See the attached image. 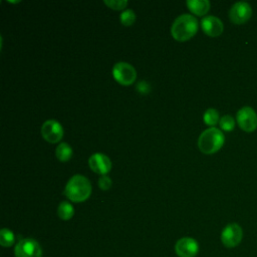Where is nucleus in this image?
<instances>
[{
    "instance_id": "obj_1",
    "label": "nucleus",
    "mask_w": 257,
    "mask_h": 257,
    "mask_svg": "<svg viewBox=\"0 0 257 257\" xmlns=\"http://www.w3.org/2000/svg\"><path fill=\"white\" fill-rule=\"evenodd\" d=\"M198 20L191 14H182L172 24L171 33L177 41H187L198 31Z\"/></svg>"
},
{
    "instance_id": "obj_2",
    "label": "nucleus",
    "mask_w": 257,
    "mask_h": 257,
    "mask_svg": "<svg viewBox=\"0 0 257 257\" xmlns=\"http://www.w3.org/2000/svg\"><path fill=\"white\" fill-rule=\"evenodd\" d=\"M63 193L72 202H83L91 194L90 182L82 175H74L67 182Z\"/></svg>"
},
{
    "instance_id": "obj_3",
    "label": "nucleus",
    "mask_w": 257,
    "mask_h": 257,
    "mask_svg": "<svg viewBox=\"0 0 257 257\" xmlns=\"http://www.w3.org/2000/svg\"><path fill=\"white\" fill-rule=\"evenodd\" d=\"M225 137L221 130L210 127L205 130L198 139L199 150L206 155L217 153L224 145Z\"/></svg>"
},
{
    "instance_id": "obj_4",
    "label": "nucleus",
    "mask_w": 257,
    "mask_h": 257,
    "mask_svg": "<svg viewBox=\"0 0 257 257\" xmlns=\"http://www.w3.org/2000/svg\"><path fill=\"white\" fill-rule=\"evenodd\" d=\"M112 75L118 83L122 85H130L135 82L137 78V71L130 63L120 61L114 64L112 68Z\"/></svg>"
},
{
    "instance_id": "obj_5",
    "label": "nucleus",
    "mask_w": 257,
    "mask_h": 257,
    "mask_svg": "<svg viewBox=\"0 0 257 257\" xmlns=\"http://www.w3.org/2000/svg\"><path fill=\"white\" fill-rule=\"evenodd\" d=\"M236 120L239 127L247 133L254 132L257 128V113L250 106H243L237 111Z\"/></svg>"
},
{
    "instance_id": "obj_6",
    "label": "nucleus",
    "mask_w": 257,
    "mask_h": 257,
    "mask_svg": "<svg viewBox=\"0 0 257 257\" xmlns=\"http://www.w3.org/2000/svg\"><path fill=\"white\" fill-rule=\"evenodd\" d=\"M14 254L15 257H41L42 249L36 240L26 238L16 244Z\"/></svg>"
},
{
    "instance_id": "obj_7",
    "label": "nucleus",
    "mask_w": 257,
    "mask_h": 257,
    "mask_svg": "<svg viewBox=\"0 0 257 257\" xmlns=\"http://www.w3.org/2000/svg\"><path fill=\"white\" fill-rule=\"evenodd\" d=\"M252 15V7L245 1L236 2L229 10V18L232 23L241 25L246 23Z\"/></svg>"
},
{
    "instance_id": "obj_8",
    "label": "nucleus",
    "mask_w": 257,
    "mask_h": 257,
    "mask_svg": "<svg viewBox=\"0 0 257 257\" xmlns=\"http://www.w3.org/2000/svg\"><path fill=\"white\" fill-rule=\"evenodd\" d=\"M243 238V230L237 223L228 224L221 233V241L228 248H234L240 244Z\"/></svg>"
},
{
    "instance_id": "obj_9",
    "label": "nucleus",
    "mask_w": 257,
    "mask_h": 257,
    "mask_svg": "<svg viewBox=\"0 0 257 257\" xmlns=\"http://www.w3.org/2000/svg\"><path fill=\"white\" fill-rule=\"evenodd\" d=\"M41 135L45 141L51 144L59 142L63 137V128L61 124L55 119H48L44 121L41 126Z\"/></svg>"
},
{
    "instance_id": "obj_10",
    "label": "nucleus",
    "mask_w": 257,
    "mask_h": 257,
    "mask_svg": "<svg viewBox=\"0 0 257 257\" xmlns=\"http://www.w3.org/2000/svg\"><path fill=\"white\" fill-rule=\"evenodd\" d=\"M198 251V242L190 237L181 238L175 245V252L179 257H195Z\"/></svg>"
},
{
    "instance_id": "obj_11",
    "label": "nucleus",
    "mask_w": 257,
    "mask_h": 257,
    "mask_svg": "<svg viewBox=\"0 0 257 257\" xmlns=\"http://www.w3.org/2000/svg\"><path fill=\"white\" fill-rule=\"evenodd\" d=\"M88 165L94 173L102 176L107 174L111 169V162L109 158L100 153L93 154L88 160Z\"/></svg>"
},
{
    "instance_id": "obj_12",
    "label": "nucleus",
    "mask_w": 257,
    "mask_h": 257,
    "mask_svg": "<svg viewBox=\"0 0 257 257\" xmlns=\"http://www.w3.org/2000/svg\"><path fill=\"white\" fill-rule=\"evenodd\" d=\"M201 27L205 32V34L211 37H216L221 35L224 30L223 22L218 17L213 15L205 16L201 20Z\"/></svg>"
},
{
    "instance_id": "obj_13",
    "label": "nucleus",
    "mask_w": 257,
    "mask_h": 257,
    "mask_svg": "<svg viewBox=\"0 0 257 257\" xmlns=\"http://www.w3.org/2000/svg\"><path fill=\"white\" fill-rule=\"evenodd\" d=\"M186 4L189 10L197 16L207 14L210 9V2L208 0H188Z\"/></svg>"
},
{
    "instance_id": "obj_14",
    "label": "nucleus",
    "mask_w": 257,
    "mask_h": 257,
    "mask_svg": "<svg viewBox=\"0 0 257 257\" xmlns=\"http://www.w3.org/2000/svg\"><path fill=\"white\" fill-rule=\"evenodd\" d=\"M55 156L60 162H67L72 157V149L67 143H61L55 149Z\"/></svg>"
},
{
    "instance_id": "obj_15",
    "label": "nucleus",
    "mask_w": 257,
    "mask_h": 257,
    "mask_svg": "<svg viewBox=\"0 0 257 257\" xmlns=\"http://www.w3.org/2000/svg\"><path fill=\"white\" fill-rule=\"evenodd\" d=\"M57 214L60 219L69 220L70 218H72V216L74 214V209L70 203L63 201L59 204V206L57 208Z\"/></svg>"
},
{
    "instance_id": "obj_16",
    "label": "nucleus",
    "mask_w": 257,
    "mask_h": 257,
    "mask_svg": "<svg viewBox=\"0 0 257 257\" xmlns=\"http://www.w3.org/2000/svg\"><path fill=\"white\" fill-rule=\"evenodd\" d=\"M204 122L208 125H215L217 122L220 121L219 112L215 108H208L204 113Z\"/></svg>"
},
{
    "instance_id": "obj_17",
    "label": "nucleus",
    "mask_w": 257,
    "mask_h": 257,
    "mask_svg": "<svg viewBox=\"0 0 257 257\" xmlns=\"http://www.w3.org/2000/svg\"><path fill=\"white\" fill-rule=\"evenodd\" d=\"M14 243V234L11 230L3 228L0 231V244L3 247H10Z\"/></svg>"
},
{
    "instance_id": "obj_18",
    "label": "nucleus",
    "mask_w": 257,
    "mask_h": 257,
    "mask_svg": "<svg viewBox=\"0 0 257 257\" xmlns=\"http://www.w3.org/2000/svg\"><path fill=\"white\" fill-rule=\"evenodd\" d=\"M220 127L225 132H232L235 127V119L231 115H223L219 121Z\"/></svg>"
},
{
    "instance_id": "obj_19",
    "label": "nucleus",
    "mask_w": 257,
    "mask_h": 257,
    "mask_svg": "<svg viewBox=\"0 0 257 257\" xmlns=\"http://www.w3.org/2000/svg\"><path fill=\"white\" fill-rule=\"evenodd\" d=\"M120 22L124 25V26H131L134 24V22L136 21V14L133 10L131 9H126L124 10L121 14H120Z\"/></svg>"
},
{
    "instance_id": "obj_20",
    "label": "nucleus",
    "mask_w": 257,
    "mask_h": 257,
    "mask_svg": "<svg viewBox=\"0 0 257 257\" xmlns=\"http://www.w3.org/2000/svg\"><path fill=\"white\" fill-rule=\"evenodd\" d=\"M103 3L113 10H122L126 7V0H104Z\"/></svg>"
},
{
    "instance_id": "obj_21",
    "label": "nucleus",
    "mask_w": 257,
    "mask_h": 257,
    "mask_svg": "<svg viewBox=\"0 0 257 257\" xmlns=\"http://www.w3.org/2000/svg\"><path fill=\"white\" fill-rule=\"evenodd\" d=\"M98 187L101 190H108L111 187V180L108 176L103 175L98 179Z\"/></svg>"
}]
</instances>
